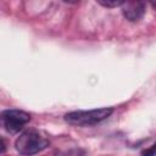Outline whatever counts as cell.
Returning a JSON list of instances; mask_svg holds the SVG:
<instances>
[{
    "mask_svg": "<svg viewBox=\"0 0 156 156\" xmlns=\"http://www.w3.org/2000/svg\"><path fill=\"white\" fill-rule=\"evenodd\" d=\"M141 156H156V143L141 152Z\"/></svg>",
    "mask_w": 156,
    "mask_h": 156,
    "instance_id": "8992f818",
    "label": "cell"
},
{
    "mask_svg": "<svg viewBox=\"0 0 156 156\" xmlns=\"http://www.w3.org/2000/svg\"><path fill=\"white\" fill-rule=\"evenodd\" d=\"M113 108L101 107L89 111H73L65 115V121L73 126H91L99 123L111 116Z\"/></svg>",
    "mask_w": 156,
    "mask_h": 156,
    "instance_id": "7a4b0ae2",
    "label": "cell"
},
{
    "mask_svg": "<svg viewBox=\"0 0 156 156\" xmlns=\"http://www.w3.org/2000/svg\"><path fill=\"white\" fill-rule=\"evenodd\" d=\"M49 140L35 129L24 130L15 141L16 150L24 156L38 154L49 146Z\"/></svg>",
    "mask_w": 156,
    "mask_h": 156,
    "instance_id": "6da1fadb",
    "label": "cell"
},
{
    "mask_svg": "<svg viewBox=\"0 0 156 156\" xmlns=\"http://www.w3.org/2000/svg\"><path fill=\"white\" fill-rule=\"evenodd\" d=\"M30 121L29 113L21 110H5L1 112L2 127L9 133H17Z\"/></svg>",
    "mask_w": 156,
    "mask_h": 156,
    "instance_id": "3957f363",
    "label": "cell"
},
{
    "mask_svg": "<svg viewBox=\"0 0 156 156\" xmlns=\"http://www.w3.org/2000/svg\"><path fill=\"white\" fill-rule=\"evenodd\" d=\"M151 6H152V7L156 10V1H152V2H151Z\"/></svg>",
    "mask_w": 156,
    "mask_h": 156,
    "instance_id": "52a82bcc",
    "label": "cell"
},
{
    "mask_svg": "<svg viewBox=\"0 0 156 156\" xmlns=\"http://www.w3.org/2000/svg\"><path fill=\"white\" fill-rule=\"evenodd\" d=\"M145 2L143 1H124L122 5L123 16L130 22H138L145 13Z\"/></svg>",
    "mask_w": 156,
    "mask_h": 156,
    "instance_id": "277c9868",
    "label": "cell"
},
{
    "mask_svg": "<svg viewBox=\"0 0 156 156\" xmlns=\"http://www.w3.org/2000/svg\"><path fill=\"white\" fill-rule=\"evenodd\" d=\"M96 2L100 4V5L104 6V7H110V9H112V7H118V6H122V5L124 4L123 0H98Z\"/></svg>",
    "mask_w": 156,
    "mask_h": 156,
    "instance_id": "5b68a950",
    "label": "cell"
}]
</instances>
